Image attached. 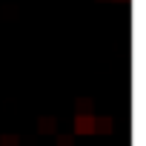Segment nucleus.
Listing matches in <instances>:
<instances>
[{
    "label": "nucleus",
    "mask_w": 146,
    "mask_h": 146,
    "mask_svg": "<svg viewBox=\"0 0 146 146\" xmlns=\"http://www.w3.org/2000/svg\"><path fill=\"white\" fill-rule=\"evenodd\" d=\"M75 135H95V115L92 112H80L75 117Z\"/></svg>",
    "instance_id": "1"
},
{
    "label": "nucleus",
    "mask_w": 146,
    "mask_h": 146,
    "mask_svg": "<svg viewBox=\"0 0 146 146\" xmlns=\"http://www.w3.org/2000/svg\"><path fill=\"white\" fill-rule=\"evenodd\" d=\"M95 132L109 135V132H112V117H95Z\"/></svg>",
    "instance_id": "2"
},
{
    "label": "nucleus",
    "mask_w": 146,
    "mask_h": 146,
    "mask_svg": "<svg viewBox=\"0 0 146 146\" xmlns=\"http://www.w3.org/2000/svg\"><path fill=\"white\" fill-rule=\"evenodd\" d=\"M0 146H17V137L15 135H3L0 137Z\"/></svg>",
    "instance_id": "3"
},
{
    "label": "nucleus",
    "mask_w": 146,
    "mask_h": 146,
    "mask_svg": "<svg viewBox=\"0 0 146 146\" xmlns=\"http://www.w3.org/2000/svg\"><path fill=\"white\" fill-rule=\"evenodd\" d=\"M52 126H54V120H49V117H43V120H40V129H43V132H49Z\"/></svg>",
    "instance_id": "4"
},
{
    "label": "nucleus",
    "mask_w": 146,
    "mask_h": 146,
    "mask_svg": "<svg viewBox=\"0 0 146 146\" xmlns=\"http://www.w3.org/2000/svg\"><path fill=\"white\" fill-rule=\"evenodd\" d=\"M57 146H72V137H60V140H57Z\"/></svg>",
    "instance_id": "5"
}]
</instances>
